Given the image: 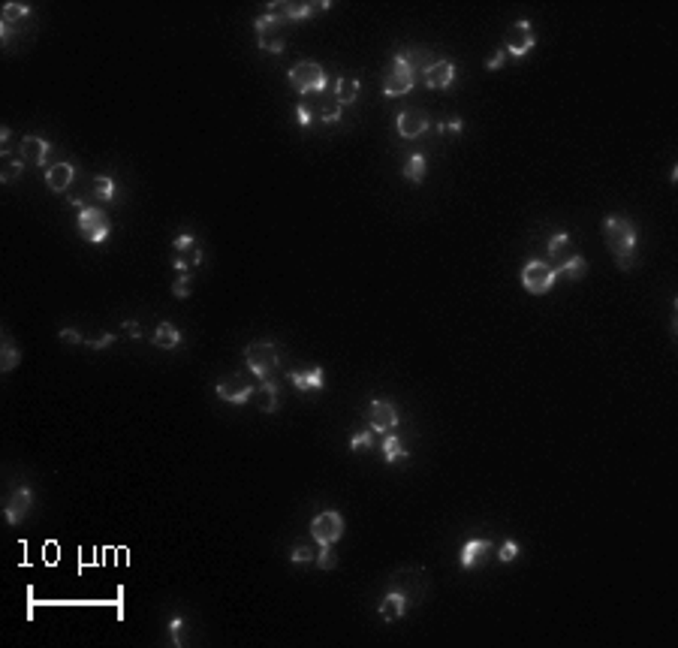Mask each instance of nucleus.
Segmentation results:
<instances>
[{
	"instance_id": "obj_11",
	"label": "nucleus",
	"mask_w": 678,
	"mask_h": 648,
	"mask_svg": "<svg viewBox=\"0 0 678 648\" xmlns=\"http://www.w3.org/2000/svg\"><path fill=\"white\" fill-rule=\"evenodd\" d=\"M341 534H344V519H341V513H335V509H326V513L314 516V522H310V537H314L320 546L341 540Z\"/></svg>"
},
{
	"instance_id": "obj_23",
	"label": "nucleus",
	"mask_w": 678,
	"mask_h": 648,
	"mask_svg": "<svg viewBox=\"0 0 678 648\" xmlns=\"http://www.w3.org/2000/svg\"><path fill=\"white\" fill-rule=\"evenodd\" d=\"M489 549H491L489 540H467L462 546V567L464 570H473L476 567V558H480V555H485Z\"/></svg>"
},
{
	"instance_id": "obj_30",
	"label": "nucleus",
	"mask_w": 678,
	"mask_h": 648,
	"mask_svg": "<svg viewBox=\"0 0 678 648\" xmlns=\"http://www.w3.org/2000/svg\"><path fill=\"white\" fill-rule=\"evenodd\" d=\"M383 459H386L389 464H395V461H404L407 459V450L401 446V441L395 434H386V441H383Z\"/></svg>"
},
{
	"instance_id": "obj_20",
	"label": "nucleus",
	"mask_w": 678,
	"mask_h": 648,
	"mask_svg": "<svg viewBox=\"0 0 678 648\" xmlns=\"http://www.w3.org/2000/svg\"><path fill=\"white\" fill-rule=\"evenodd\" d=\"M256 395V404H260L262 413H274V410L281 407V392H278V383H274L271 377L260 383V389L253 392Z\"/></svg>"
},
{
	"instance_id": "obj_32",
	"label": "nucleus",
	"mask_w": 678,
	"mask_h": 648,
	"mask_svg": "<svg viewBox=\"0 0 678 648\" xmlns=\"http://www.w3.org/2000/svg\"><path fill=\"white\" fill-rule=\"evenodd\" d=\"M27 18H31V6L27 3H6L3 6V24L15 27L18 22H27Z\"/></svg>"
},
{
	"instance_id": "obj_2",
	"label": "nucleus",
	"mask_w": 678,
	"mask_h": 648,
	"mask_svg": "<svg viewBox=\"0 0 678 648\" xmlns=\"http://www.w3.org/2000/svg\"><path fill=\"white\" fill-rule=\"evenodd\" d=\"M290 85H292V90H296V94L310 97V94H326L329 79H326V72H323V67H320V63L301 61V63H296V67L290 70Z\"/></svg>"
},
{
	"instance_id": "obj_8",
	"label": "nucleus",
	"mask_w": 678,
	"mask_h": 648,
	"mask_svg": "<svg viewBox=\"0 0 678 648\" xmlns=\"http://www.w3.org/2000/svg\"><path fill=\"white\" fill-rule=\"evenodd\" d=\"M555 284V269L543 260H530L525 269H521V287L534 296H546Z\"/></svg>"
},
{
	"instance_id": "obj_15",
	"label": "nucleus",
	"mask_w": 678,
	"mask_h": 648,
	"mask_svg": "<svg viewBox=\"0 0 678 648\" xmlns=\"http://www.w3.org/2000/svg\"><path fill=\"white\" fill-rule=\"evenodd\" d=\"M368 419H371V428L374 432H383L389 434L392 428L398 425V410L389 404V401H371V410H368Z\"/></svg>"
},
{
	"instance_id": "obj_4",
	"label": "nucleus",
	"mask_w": 678,
	"mask_h": 648,
	"mask_svg": "<svg viewBox=\"0 0 678 648\" xmlns=\"http://www.w3.org/2000/svg\"><path fill=\"white\" fill-rule=\"evenodd\" d=\"M413 67H410V58L404 52L395 54L386 70V76H383V94L386 97H404L410 88H413Z\"/></svg>"
},
{
	"instance_id": "obj_13",
	"label": "nucleus",
	"mask_w": 678,
	"mask_h": 648,
	"mask_svg": "<svg viewBox=\"0 0 678 648\" xmlns=\"http://www.w3.org/2000/svg\"><path fill=\"white\" fill-rule=\"evenodd\" d=\"M253 392H256V389H253L244 377H226V380L217 383V398H221V401H229V404H244V401L251 398Z\"/></svg>"
},
{
	"instance_id": "obj_22",
	"label": "nucleus",
	"mask_w": 678,
	"mask_h": 648,
	"mask_svg": "<svg viewBox=\"0 0 678 648\" xmlns=\"http://www.w3.org/2000/svg\"><path fill=\"white\" fill-rule=\"evenodd\" d=\"M549 257H552L558 266H564V262L573 257V239H570V232L552 235V242H549Z\"/></svg>"
},
{
	"instance_id": "obj_38",
	"label": "nucleus",
	"mask_w": 678,
	"mask_h": 648,
	"mask_svg": "<svg viewBox=\"0 0 678 648\" xmlns=\"http://www.w3.org/2000/svg\"><path fill=\"white\" fill-rule=\"evenodd\" d=\"M181 631H184V618H181V615H172V622H169L172 645H181V642H184V640H181Z\"/></svg>"
},
{
	"instance_id": "obj_24",
	"label": "nucleus",
	"mask_w": 678,
	"mask_h": 648,
	"mask_svg": "<svg viewBox=\"0 0 678 648\" xmlns=\"http://www.w3.org/2000/svg\"><path fill=\"white\" fill-rule=\"evenodd\" d=\"M404 597L401 594H395V591H389L386 597H383V603H380V615H383V622H398L401 615H404Z\"/></svg>"
},
{
	"instance_id": "obj_39",
	"label": "nucleus",
	"mask_w": 678,
	"mask_h": 648,
	"mask_svg": "<svg viewBox=\"0 0 678 648\" xmlns=\"http://www.w3.org/2000/svg\"><path fill=\"white\" fill-rule=\"evenodd\" d=\"M507 58H510L507 49H498V52H494V58H491V61H485V70H500L503 63H507Z\"/></svg>"
},
{
	"instance_id": "obj_25",
	"label": "nucleus",
	"mask_w": 678,
	"mask_h": 648,
	"mask_svg": "<svg viewBox=\"0 0 678 648\" xmlns=\"http://www.w3.org/2000/svg\"><path fill=\"white\" fill-rule=\"evenodd\" d=\"M151 341L157 347H163V350H175V347L181 344V332H178V326H172V323H160Z\"/></svg>"
},
{
	"instance_id": "obj_18",
	"label": "nucleus",
	"mask_w": 678,
	"mask_h": 648,
	"mask_svg": "<svg viewBox=\"0 0 678 648\" xmlns=\"http://www.w3.org/2000/svg\"><path fill=\"white\" fill-rule=\"evenodd\" d=\"M72 178H76V169H72V163H54V166L45 169V184H49V190H54V193H63Z\"/></svg>"
},
{
	"instance_id": "obj_6",
	"label": "nucleus",
	"mask_w": 678,
	"mask_h": 648,
	"mask_svg": "<svg viewBox=\"0 0 678 648\" xmlns=\"http://www.w3.org/2000/svg\"><path fill=\"white\" fill-rule=\"evenodd\" d=\"M256 27V45H260L262 52L269 54H281L283 49H287V36H283V22H278V18L271 15H260L253 22Z\"/></svg>"
},
{
	"instance_id": "obj_9",
	"label": "nucleus",
	"mask_w": 678,
	"mask_h": 648,
	"mask_svg": "<svg viewBox=\"0 0 678 648\" xmlns=\"http://www.w3.org/2000/svg\"><path fill=\"white\" fill-rule=\"evenodd\" d=\"M79 232L85 235L88 242H94V244H100V242H106L109 239V232H112V223H109V217H106V212H100V208H81L79 212Z\"/></svg>"
},
{
	"instance_id": "obj_12",
	"label": "nucleus",
	"mask_w": 678,
	"mask_h": 648,
	"mask_svg": "<svg viewBox=\"0 0 678 648\" xmlns=\"http://www.w3.org/2000/svg\"><path fill=\"white\" fill-rule=\"evenodd\" d=\"M172 251H175V257H172V266H175L178 271H187V269H194V266H199V262H203V251H199V244H196V239L190 232L178 235V239L172 242Z\"/></svg>"
},
{
	"instance_id": "obj_17",
	"label": "nucleus",
	"mask_w": 678,
	"mask_h": 648,
	"mask_svg": "<svg viewBox=\"0 0 678 648\" xmlns=\"http://www.w3.org/2000/svg\"><path fill=\"white\" fill-rule=\"evenodd\" d=\"M452 79H455V63L452 61H434L432 67L425 70V85L428 88H434V90H443V88H450L452 85Z\"/></svg>"
},
{
	"instance_id": "obj_31",
	"label": "nucleus",
	"mask_w": 678,
	"mask_h": 648,
	"mask_svg": "<svg viewBox=\"0 0 678 648\" xmlns=\"http://www.w3.org/2000/svg\"><path fill=\"white\" fill-rule=\"evenodd\" d=\"M22 169H24V163L6 151L3 154V169H0V181H3V184H13V181L22 175Z\"/></svg>"
},
{
	"instance_id": "obj_42",
	"label": "nucleus",
	"mask_w": 678,
	"mask_h": 648,
	"mask_svg": "<svg viewBox=\"0 0 678 648\" xmlns=\"http://www.w3.org/2000/svg\"><path fill=\"white\" fill-rule=\"evenodd\" d=\"M115 344V335H100V338H90L88 347H94V350H103V347Z\"/></svg>"
},
{
	"instance_id": "obj_45",
	"label": "nucleus",
	"mask_w": 678,
	"mask_h": 648,
	"mask_svg": "<svg viewBox=\"0 0 678 648\" xmlns=\"http://www.w3.org/2000/svg\"><path fill=\"white\" fill-rule=\"evenodd\" d=\"M124 326H127V332H130L133 338H139V335H142V332H139V323H133V320H130V323H124Z\"/></svg>"
},
{
	"instance_id": "obj_37",
	"label": "nucleus",
	"mask_w": 678,
	"mask_h": 648,
	"mask_svg": "<svg viewBox=\"0 0 678 648\" xmlns=\"http://www.w3.org/2000/svg\"><path fill=\"white\" fill-rule=\"evenodd\" d=\"M498 558L503 561V564H510V561H516L519 558V543L516 540H507L500 546V552H498Z\"/></svg>"
},
{
	"instance_id": "obj_16",
	"label": "nucleus",
	"mask_w": 678,
	"mask_h": 648,
	"mask_svg": "<svg viewBox=\"0 0 678 648\" xmlns=\"http://www.w3.org/2000/svg\"><path fill=\"white\" fill-rule=\"evenodd\" d=\"M31 504H33V491L27 489V486H18L13 495H9V500H6V509H3L6 522L9 525H18V522H22V516L31 509Z\"/></svg>"
},
{
	"instance_id": "obj_35",
	"label": "nucleus",
	"mask_w": 678,
	"mask_h": 648,
	"mask_svg": "<svg viewBox=\"0 0 678 648\" xmlns=\"http://www.w3.org/2000/svg\"><path fill=\"white\" fill-rule=\"evenodd\" d=\"M94 190H97V196L103 199V203L115 199V181L109 178V175H100V178H97V184H94Z\"/></svg>"
},
{
	"instance_id": "obj_1",
	"label": "nucleus",
	"mask_w": 678,
	"mask_h": 648,
	"mask_svg": "<svg viewBox=\"0 0 678 648\" xmlns=\"http://www.w3.org/2000/svg\"><path fill=\"white\" fill-rule=\"evenodd\" d=\"M603 235L609 242V251L615 257L618 269H633V253H636V226L627 221V217L612 214L603 221Z\"/></svg>"
},
{
	"instance_id": "obj_43",
	"label": "nucleus",
	"mask_w": 678,
	"mask_h": 648,
	"mask_svg": "<svg viewBox=\"0 0 678 648\" xmlns=\"http://www.w3.org/2000/svg\"><path fill=\"white\" fill-rule=\"evenodd\" d=\"M61 338H63V341H70V344H79L81 341V335L72 332V329H61Z\"/></svg>"
},
{
	"instance_id": "obj_28",
	"label": "nucleus",
	"mask_w": 678,
	"mask_h": 648,
	"mask_svg": "<svg viewBox=\"0 0 678 648\" xmlns=\"http://www.w3.org/2000/svg\"><path fill=\"white\" fill-rule=\"evenodd\" d=\"M585 271H588V262H585L582 257H570V260L564 262V266H558L555 278L561 275V278H570V280H582V278H585Z\"/></svg>"
},
{
	"instance_id": "obj_41",
	"label": "nucleus",
	"mask_w": 678,
	"mask_h": 648,
	"mask_svg": "<svg viewBox=\"0 0 678 648\" xmlns=\"http://www.w3.org/2000/svg\"><path fill=\"white\" fill-rule=\"evenodd\" d=\"M368 446H371V434H353V441H350V450L353 452L368 450Z\"/></svg>"
},
{
	"instance_id": "obj_5",
	"label": "nucleus",
	"mask_w": 678,
	"mask_h": 648,
	"mask_svg": "<svg viewBox=\"0 0 678 648\" xmlns=\"http://www.w3.org/2000/svg\"><path fill=\"white\" fill-rule=\"evenodd\" d=\"M244 362L260 380H269L281 365V353H278V347L269 344V341H256L244 350Z\"/></svg>"
},
{
	"instance_id": "obj_10",
	"label": "nucleus",
	"mask_w": 678,
	"mask_h": 648,
	"mask_svg": "<svg viewBox=\"0 0 678 648\" xmlns=\"http://www.w3.org/2000/svg\"><path fill=\"white\" fill-rule=\"evenodd\" d=\"M537 45V33H534V27H530V22H516V24H510V31H507V42H503V49H507V54H512V58H525V54L530 52Z\"/></svg>"
},
{
	"instance_id": "obj_27",
	"label": "nucleus",
	"mask_w": 678,
	"mask_h": 648,
	"mask_svg": "<svg viewBox=\"0 0 678 648\" xmlns=\"http://www.w3.org/2000/svg\"><path fill=\"white\" fill-rule=\"evenodd\" d=\"M335 97H338V103H341V106L356 103V97H359V81H356L353 76H350V79H338Z\"/></svg>"
},
{
	"instance_id": "obj_36",
	"label": "nucleus",
	"mask_w": 678,
	"mask_h": 648,
	"mask_svg": "<svg viewBox=\"0 0 678 648\" xmlns=\"http://www.w3.org/2000/svg\"><path fill=\"white\" fill-rule=\"evenodd\" d=\"M172 296H178V299L190 296V278L184 275V271H178V278L172 280Z\"/></svg>"
},
{
	"instance_id": "obj_3",
	"label": "nucleus",
	"mask_w": 678,
	"mask_h": 648,
	"mask_svg": "<svg viewBox=\"0 0 678 648\" xmlns=\"http://www.w3.org/2000/svg\"><path fill=\"white\" fill-rule=\"evenodd\" d=\"M425 588H428V579L423 567H404L389 576V591L404 597V603H419L425 597Z\"/></svg>"
},
{
	"instance_id": "obj_21",
	"label": "nucleus",
	"mask_w": 678,
	"mask_h": 648,
	"mask_svg": "<svg viewBox=\"0 0 678 648\" xmlns=\"http://www.w3.org/2000/svg\"><path fill=\"white\" fill-rule=\"evenodd\" d=\"M22 154L27 163L33 166H45V157H49V142L40 139V136H24L22 139Z\"/></svg>"
},
{
	"instance_id": "obj_33",
	"label": "nucleus",
	"mask_w": 678,
	"mask_h": 648,
	"mask_svg": "<svg viewBox=\"0 0 678 648\" xmlns=\"http://www.w3.org/2000/svg\"><path fill=\"white\" fill-rule=\"evenodd\" d=\"M317 567L320 570H332L335 567V564H338V558H335V549H332V543H323V546H320V549H317Z\"/></svg>"
},
{
	"instance_id": "obj_7",
	"label": "nucleus",
	"mask_w": 678,
	"mask_h": 648,
	"mask_svg": "<svg viewBox=\"0 0 678 648\" xmlns=\"http://www.w3.org/2000/svg\"><path fill=\"white\" fill-rule=\"evenodd\" d=\"M332 6L329 0H320V3H287V0H271L265 6V15L278 18V22H301L308 15H320Z\"/></svg>"
},
{
	"instance_id": "obj_44",
	"label": "nucleus",
	"mask_w": 678,
	"mask_h": 648,
	"mask_svg": "<svg viewBox=\"0 0 678 648\" xmlns=\"http://www.w3.org/2000/svg\"><path fill=\"white\" fill-rule=\"evenodd\" d=\"M45 561H58V546H54V543H49V546H45Z\"/></svg>"
},
{
	"instance_id": "obj_29",
	"label": "nucleus",
	"mask_w": 678,
	"mask_h": 648,
	"mask_svg": "<svg viewBox=\"0 0 678 648\" xmlns=\"http://www.w3.org/2000/svg\"><path fill=\"white\" fill-rule=\"evenodd\" d=\"M404 178L413 181V184H423V178H425V157H423V154H410V157H407Z\"/></svg>"
},
{
	"instance_id": "obj_34",
	"label": "nucleus",
	"mask_w": 678,
	"mask_h": 648,
	"mask_svg": "<svg viewBox=\"0 0 678 648\" xmlns=\"http://www.w3.org/2000/svg\"><path fill=\"white\" fill-rule=\"evenodd\" d=\"M290 561L292 564H310V561H317V549L314 546H296V549L290 552Z\"/></svg>"
},
{
	"instance_id": "obj_19",
	"label": "nucleus",
	"mask_w": 678,
	"mask_h": 648,
	"mask_svg": "<svg viewBox=\"0 0 678 648\" xmlns=\"http://www.w3.org/2000/svg\"><path fill=\"white\" fill-rule=\"evenodd\" d=\"M290 383L296 386L299 392H305V395H310V392H320L323 389V368H308V371H290Z\"/></svg>"
},
{
	"instance_id": "obj_40",
	"label": "nucleus",
	"mask_w": 678,
	"mask_h": 648,
	"mask_svg": "<svg viewBox=\"0 0 678 648\" xmlns=\"http://www.w3.org/2000/svg\"><path fill=\"white\" fill-rule=\"evenodd\" d=\"M296 118H299V124L301 127H310V121H314V112H310V106H296Z\"/></svg>"
},
{
	"instance_id": "obj_14",
	"label": "nucleus",
	"mask_w": 678,
	"mask_h": 648,
	"mask_svg": "<svg viewBox=\"0 0 678 648\" xmlns=\"http://www.w3.org/2000/svg\"><path fill=\"white\" fill-rule=\"evenodd\" d=\"M428 115L423 112V109H404V112L398 115V133L404 136V139H419V136H425L428 130Z\"/></svg>"
},
{
	"instance_id": "obj_26",
	"label": "nucleus",
	"mask_w": 678,
	"mask_h": 648,
	"mask_svg": "<svg viewBox=\"0 0 678 648\" xmlns=\"http://www.w3.org/2000/svg\"><path fill=\"white\" fill-rule=\"evenodd\" d=\"M18 362H22V353H18L15 341L13 338H3V344H0V368H3V374L18 368Z\"/></svg>"
}]
</instances>
